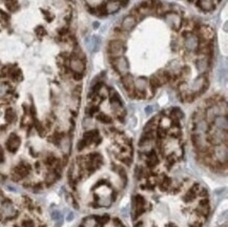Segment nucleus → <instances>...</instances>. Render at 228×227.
Wrapping results in <instances>:
<instances>
[{
  "instance_id": "obj_1",
  "label": "nucleus",
  "mask_w": 228,
  "mask_h": 227,
  "mask_svg": "<svg viewBox=\"0 0 228 227\" xmlns=\"http://www.w3.org/2000/svg\"><path fill=\"white\" fill-rule=\"evenodd\" d=\"M107 49L108 53L112 55V57H120L125 52V45L121 40L115 39V40H112L108 43Z\"/></svg>"
},
{
  "instance_id": "obj_2",
  "label": "nucleus",
  "mask_w": 228,
  "mask_h": 227,
  "mask_svg": "<svg viewBox=\"0 0 228 227\" xmlns=\"http://www.w3.org/2000/svg\"><path fill=\"white\" fill-rule=\"evenodd\" d=\"M113 65L116 69V71L118 73H120L121 75H125L128 72V62H127V59L125 57H113Z\"/></svg>"
},
{
  "instance_id": "obj_3",
  "label": "nucleus",
  "mask_w": 228,
  "mask_h": 227,
  "mask_svg": "<svg viewBox=\"0 0 228 227\" xmlns=\"http://www.w3.org/2000/svg\"><path fill=\"white\" fill-rule=\"evenodd\" d=\"M122 84L124 86V88L126 90V92L128 93L129 96H133L135 94V90H136V87H135V82H133V79L131 77L130 74H125V75L122 76Z\"/></svg>"
},
{
  "instance_id": "obj_4",
  "label": "nucleus",
  "mask_w": 228,
  "mask_h": 227,
  "mask_svg": "<svg viewBox=\"0 0 228 227\" xmlns=\"http://www.w3.org/2000/svg\"><path fill=\"white\" fill-rule=\"evenodd\" d=\"M20 143H21L20 138L18 137L16 134H12V135L9 137V139H7V150L11 152H16L18 148H19Z\"/></svg>"
},
{
  "instance_id": "obj_5",
  "label": "nucleus",
  "mask_w": 228,
  "mask_h": 227,
  "mask_svg": "<svg viewBox=\"0 0 228 227\" xmlns=\"http://www.w3.org/2000/svg\"><path fill=\"white\" fill-rule=\"evenodd\" d=\"M31 172V166L26 163H20L15 168V175L18 178H23L26 177Z\"/></svg>"
},
{
  "instance_id": "obj_6",
  "label": "nucleus",
  "mask_w": 228,
  "mask_h": 227,
  "mask_svg": "<svg viewBox=\"0 0 228 227\" xmlns=\"http://www.w3.org/2000/svg\"><path fill=\"white\" fill-rule=\"evenodd\" d=\"M71 69H73L74 73H81L84 71L85 66H84V63L82 62V60L76 58V57H73L71 59Z\"/></svg>"
},
{
  "instance_id": "obj_7",
  "label": "nucleus",
  "mask_w": 228,
  "mask_h": 227,
  "mask_svg": "<svg viewBox=\"0 0 228 227\" xmlns=\"http://www.w3.org/2000/svg\"><path fill=\"white\" fill-rule=\"evenodd\" d=\"M137 23V20L133 17V16H127L124 18V20L122 21V30L125 32H129L130 30H133V26Z\"/></svg>"
},
{
  "instance_id": "obj_8",
  "label": "nucleus",
  "mask_w": 228,
  "mask_h": 227,
  "mask_svg": "<svg viewBox=\"0 0 228 227\" xmlns=\"http://www.w3.org/2000/svg\"><path fill=\"white\" fill-rule=\"evenodd\" d=\"M145 209V200L143 197L138 196L135 200V210L137 212V216H140Z\"/></svg>"
},
{
  "instance_id": "obj_9",
  "label": "nucleus",
  "mask_w": 228,
  "mask_h": 227,
  "mask_svg": "<svg viewBox=\"0 0 228 227\" xmlns=\"http://www.w3.org/2000/svg\"><path fill=\"white\" fill-rule=\"evenodd\" d=\"M90 13L94 14L96 16H99V17H104L108 14L107 12V7H106V3H102L99 7H95V9H89Z\"/></svg>"
},
{
  "instance_id": "obj_10",
  "label": "nucleus",
  "mask_w": 228,
  "mask_h": 227,
  "mask_svg": "<svg viewBox=\"0 0 228 227\" xmlns=\"http://www.w3.org/2000/svg\"><path fill=\"white\" fill-rule=\"evenodd\" d=\"M2 211L3 214H5L7 217H13L14 214H15V210H14L13 206H12L11 203H5L3 204V207H2Z\"/></svg>"
},
{
  "instance_id": "obj_11",
  "label": "nucleus",
  "mask_w": 228,
  "mask_h": 227,
  "mask_svg": "<svg viewBox=\"0 0 228 227\" xmlns=\"http://www.w3.org/2000/svg\"><path fill=\"white\" fill-rule=\"evenodd\" d=\"M159 163V160H158V157L156 156V154L153 152H151V154L148 155V160H147V165L149 167H155L156 165H158Z\"/></svg>"
},
{
  "instance_id": "obj_12",
  "label": "nucleus",
  "mask_w": 228,
  "mask_h": 227,
  "mask_svg": "<svg viewBox=\"0 0 228 227\" xmlns=\"http://www.w3.org/2000/svg\"><path fill=\"white\" fill-rule=\"evenodd\" d=\"M15 119H16V114L15 111H14V109L7 108V111H5V120H7V122L12 123L15 121Z\"/></svg>"
},
{
  "instance_id": "obj_13",
  "label": "nucleus",
  "mask_w": 228,
  "mask_h": 227,
  "mask_svg": "<svg viewBox=\"0 0 228 227\" xmlns=\"http://www.w3.org/2000/svg\"><path fill=\"white\" fill-rule=\"evenodd\" d=\"M197 67H198V69L201 73H203V72L206 71L207 67H208V62H207L206 59H200V60H198V62H197Z\"/></svg>"
},
{
  "instance_id": "obj_14",
  "label": "nucleus",
  "mask_w": 228,
  "mask_h": 227,
  "mask_svg": "<svg viewBox=\"0 0 228 227\" xmlns=\"http://www.w3.org/2000/svg\"><path fill=\"white\" fill-rule=\"evenodd\" d=\"M137 82H138V83H137V86H135L136 90L145 92V88H146V85H147V80L145 79V78H140Z\"/></svg>"
},
{
  "instance_id": "obj_15",
  "label": "nucleus",
  "mask_w": 228,
  "mask_h": 227,
  "mask_svg": "<svg viewBox=\"0 0 228 227\" xmlns=\"http://www.w3.org/2000/svg\"><path fill=\"white\" fill-rule=\"evenodd\" d=\"M57 174L55 172H48V175H46V179H45V181H46V183L48 184H53V183L55 182V181L57 180Z\"/></svg>"
},
{
  "instance_id": "obj_16",
  "label": "nucleus",
  "mask_w": 228,
  "mask_h": 227,
  "mask_svg": "<svg viewBox=\"0 0 228 227\" xmlns=\"http://www.w3.org/2000/svg\"><path fill=\"white\" fill-rule=\"evenodd\" d=\"M149 84H151V87L153 88V90H156V88H158L160 85H162L161 83H160L159 79L157 78V76H153V77L151 78V80H149Z\"/></svg>"
},
{
  "instance_id": "obj_17",
  "label": "nucleus",
  "mask_w": 228,
  "mask_h": 227,
  "mask_svg": "<svg viewBox=\"0 0 228 227\" xmlns=\"http://www.w3.org/2000/svg\"><path fill=\"white\" fill-rule=\"evenodd\" d=\"M208 210H209V207H208V204H207V202L205 203V202H202V203L200 204V206H199V211L201 212V214H203V216H207V214H208Z\"/></svg>"
},
{
  "instance_id": "obj_18",
  "label": "nucleus",
  "mask_w": 228,
  "mask_h": 227,
  "mask_svg": "<svg viewBox=\"0 0 228 227\" xmlns=\"http://www.w3.org/2000/svg\"><path fill=\"white\" fill-rule=\"evenodd\" d=\"M97 119L103 123H112V118L108 117L107 115H104V114H100V115H98Z\"/></svg>"
},
{
  "instance_id": "obj_19",
  "label": "nucleus",
  "mask_w": 228,
  "mask_h": 227,
  "mask_svg": "<svg viewBox=\"0 0 228 227\" xmlns=\"http://www.w3.org/2000/svg\"><path fill=\"white\" fill-rule=\"evenodd\" d=\"M171 117L174 119H176V120H179V119H181L182 117H183V113H182L179 108H174V109H172V111H171Z\"/></svg>"
},
{
  "instance_id": "obj_20",
  "label": "nucleus",
  "mask_w": 228,
  "mask_h": 227,
  "mask_svg": "<svg viewBox=\"0 0 228 227\" xmlns=\"http://www.w3.org/2000/svg\"><path fill=\"white\" fill-rule=\"evenodd\" d=\"M56 163H57V159H56V157H54V156L48 157L46 160H45V164L48 165V166H54Z\"/></svg>"
},
{
  "instance_id": "obj_21",
  "label": "nucleus",
  "mask_w": 228,
  "mask_h": 227,
  "mask_svg": "<svg viewBox=\"0 0 228 227\" xmlns=\"http://www.w3.org/2000/svg\"><path fill=\"white\" fill-rule=\"evenodd\" d=\"M36 129H37V131H38L39 135H40V136H43V135H44V133H45V127H44V125H43L42 123L37 122V123H36Z\"/></svg>"
},
{
  "instance_id": "obj_22",
  "label": "nucleus",
  "mask_w": 228,
  "mask_h": 227,
  "mask_svg": "<svg viewBox=\"0 0 228 227\" xmlns=\"http://www.w3.org/2000/svg\"><path fill=\"white\" fill-rule=\"evenodd\" d=\"M95 225H96V221L92 218L86 219L85 222H84V226L85 227H95Z\"/></svg>"
},
{
  "instance_id": "obj_23",
  "label": "nucleus",
  "mask_w": 228,
  "mask_h": 227,
  "mask_svg": "<svg viewBox=\"0 0 228 227\" xmlns=\"http://www.w3.org/2000/svg\"><path fill=\"white\" fill-rule=\"evenodd\" d=\"M22 227H35V224L32 220H24L22 222Z\"/></svg>"
},
{
  "instance_id": "obj_24",
  "label": "nucleus",
  "mask_w": 228,
  "mask_h": 227,
  "mask_svg": "<svg viewBox=\"0 0 228 227\" xmlns=\"http://www.w3.org/2000/svg\"><path fill=\"white\" fill-rule=\"evenodd\" d=\"M169 184H170V181L168 180L167 178H164V180L162 181V183H161V188L165 190V189L169 186Z\"/></svg>"
},
{
  "instance_id": "obj_25",
  "label": "nucleus",
  "mask_w": 228,
  "mask_h": 227,
  "mask_svg": "<svg viewBox=\"0 0 228 227\" xmlns=\"http://www.w3.org/2000/svg\"><path fill=\"white\" fill-rule=\"evenodd\" d=\"M36 34L38 35V36H40V37L44 36V35H45V30L43 28V26H38V28H37Z\"/></svg>"
},
{
  "instance_id": "obj_26",
  "label": "nucleus",
  "mask_w": 228,
  "mask_h": 227,
  "mask_svg": "<svg viewBox=\"0 0 228 227\" xmlns=\"http://www.w3.org/2000/svg\"><path fill=\"white\" fill-rule=\"evenodd\" d=\"M73 77L75 80H80V79H82V74L81 73H74Z\"/></svg>"
},
{
  "instance_id": "obj_27",
  "label": "nucleus",
  "mask_w": 228,
  "mask_h": 227,
  "mask_svg": "<svg viewBox=\"0 0 228 227\" xmlns=\"http://www.w3.org/2000/svg\"><path fill=\"white\" fill-rule=\"evenodd\" d=\"M3 161H4V154H3L2 147L0 146V162H3Z\"/></svg>"
},
{
  "instance_id": "obj_28",
  "label": "nucleus",
  "mask_w": 228,
  "mask_h": 227,
  "mask_svg": "<svg viewBox=\"0 0 228 227\" xmlns=\"http://www.w3.org/2000/svg\"><path fill=\"white\" fill-rule=\"evenodd\" d=\"M136 227H143V223L142 222H139L138 224L136 225Z\"/></svg>"
},
{
  "instance_id": "obj_29",
  "label": "nucleus",
  "mask_w": 228,
  "mask_h": 227,
  "mask_svg": "<svg viewBox=\"0 0 228 227\" xmlns=\"http://www.w3.org/2000/svg\"><path fill=\"white\" fill-rule=\"evenodd\" d=\"M187 1H188V2H194V0H187Z\"/></svg>"
},
{
  "instance_id": "obj_30",
  "label": "nucleus",
  "mask_w": 228,
  "mask_h": 227,
  "mask_svg": "<svg viewBox=\"0 0 228 227\" xmlns=\"http://www.w3.org/2000/svg\"><path fill=\"white\" fill-rule=\"evenodd\" d=\"M0 195H1V191H0Z\"/></svg>"
},
{
  "instance_id": "obj_31",
  "label": "nucleus",
  "mask_w": 228,
  "mask_h": 227,
  "mask_svg": "<svg viewBox=\"0 0 228 227\" xmlns=\"http://www.w3.org/2000/svg\"><path fill=\"white\" fill-rule=\"evenodd\" d=\"M121 227H122V226H121Z\"/></svg>"
}]
</instances>
